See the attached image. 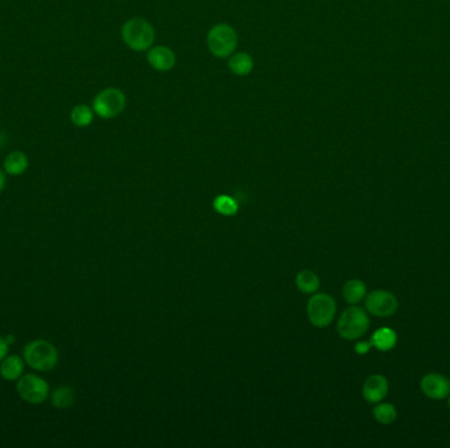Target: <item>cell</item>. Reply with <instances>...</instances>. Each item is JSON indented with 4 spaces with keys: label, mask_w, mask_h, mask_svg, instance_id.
Masks as SVG:
<instances>
[{
    "label": "cell",
    "mask_w": 450,
    "mask_h": 448,
    "mask_svg": "<svg viewBox=\"0 0 450 448\" xmlns=\"http://www.w3.org/2000/svg\"><path fill=\"white\" fill-rule=\"evenodd\" d=\"M121 37L125 45L134 51H148L156 41V31L148 20L134 17L121 26Z\"/></svg>",
    "instance_id": "1"
},
{
    "label": "cell",
    "mask_w": 450,
    "mask_h": 448,
    "mask_svg": "<svg viewBox=\"0 0 450 448\" xmlns=\"http://www.w3.org/2000/svg\"><path fill=\"white\" fill-rule=\"evenodd\" d=\"M23 359L34 371L48 372L59 363V351L49 340H34L25 345Z\"/></svg>",
    "instance_id": "2"
},
{
    "label": "cell",
    "mask_w": 450,
    "mask_h": 448,
    "mask_svg": "<svg viewBox=\"0 0 450 448\" xmlns=\"http://www.w3.org/2000/svg\"><path fill=\"white\" fill-rule=\"evenodd\" d=\"M239 36L232 25L219 23L209 29L207 46L209 53L216 58H228L237 49Z\"/></svg>",
    "instance_id": "3"
},
{
    "label": "cell",
    "mask_w": 450,
    "mask_h": 448,
    "mask_svg": "<svg viewBox=\"0 0 450 448\" xmlns=\"http://www.w3.org/2000/svg\"><path fill=\"white\" fill-rule=\"evenodd\" d=\"M126 107L124 92L116 87H109L100 91L92 100V109L103 120H112L123 113Z\"/></svg>",
    "instance_id": "4"
},
{
    "label": "cell",
    "mask_w": 450,
    "mask_h": 448,
    "mask_svg": "<svg viewBox=\"0 0 450 448\" xmlns=\"http://www.w3.org/2000/svg\"><path fill=\"white\" fill-rule=\"evenodd\" d=\"M370 326V320L366 312L362 307H348L344 310L337 322V332L340 337L346 340H354L361 338L367 332Z\"/></svg>",
    "instance_id": "5"
},
{
    "label": "cell",
    "mask_w": 450,
    "mask_h": 448,
    "mask_svg": "<svg viewBox=\"0 0 450 448\" xmlns=\"http://www.w3.org/2000/svg\"><path fill=\"white\" fill-rule=\"evenodd\" d=\"M17 394L32 405L45 402L50 394L49 384L34 374L23 375L16 382Z\"/></svg>",
    "instance_id": "6"
},
{
    "label": "cell",
    "mask_w": 450,
    "mask_h": 448,
    "mask_svg": "<svg viewBox=\"0 0 450 448\" xmlns=\"http://www.w3.org/2000/svg\"><path fill=\"white\" fill-rule=\"evenodd\" d=\"M337 305L334 297L325 293L312 296L307 305V315L311 324L316 327H325L334 321Z\"/></svg>",
    "instance_id": "7"
},
{
    "label": "cell",
    "mask_w": 450,
    "mask_h": 448,
    "mask_svg": "<svg viewBox=\"0 0 450 448\" xmlns=\"http://www.w3.org/2000/svg\"><path fill=\"white\" fill-rule=\"evenodd\" d=\"M365 307L370 315L384 318L396 313L399 301L391 292L376 290L366 295Z\"/></svg>",
    "instance_id": "8"
},
{
    "label": "cell",
    "mask_w": 450,
    "mask_h": 448,
    "mask_svg": "<svg viewBox=\"0 0 450 448\" xmlns=\"http://www.w3.org/2000/svg\"><path fill=\"white\" fill-rule=\"evenodd\" d=\"M420 390L428 399L436 401L448 399L450 394V380L441 374H426L420 382Z\"/></svg>",
    "instance_id": "9"
},
{
    "label": "cell",
    "mask_w": 450,
    "mask_h": 448,
    "mask_svg": "<svg viewBox=\"0 0 450 448\" xmlns=\"http://www.w3.org/2000/svg\"><path fill=\"white\" fill-rule=\"evenodd\" d=\"M146 59L151 68L157 71H170L176 63L174 50L165 45H153L146 54Z\"/></svg>",
    "instance_id": "10"
},
{
    "label": "cell",
    "mask_w": 450,
    "mask_h": 448,
    "mask_svg": "<svg viewBox=\"0 0 450 448\" xmlns=\"http://www.w3.org/2000/svg\"><path fill=\"white\" fill-rule=\"evenodd\" d=\"M389 390H390L389 380L384 377V375L375 374L369 376L364 382L362 394L367 402L378 404L387 396Z\"/></svg>",
    "instance_id": "11"
},
{
    "label": "cell",
    "mask_w": 450,
    "mask_h": 448,
    "mask_svg": "<svg viewBox=\"0 0 450 448\" xmlns=\"http://www.w3.org/2000/svg\"><path fill=\"white\" fill-rule=\"evenodd\" d=\"M24 359L19 355H7L0 362V376L7 382H17L24 374Z\"/></svg>",
    "instance_id": "12"
},
{
    "label": "cell",
    "mask_w": 450,
    "mask_h": 448,
    "mask_svg": "<svg viewBox=\"0 0 450 448\" xmlns=\"http://www.w3.org/2000/svg\"><path fill=\"white\" fill-rule=\"evenodd\" d=\"M228 67L232 74L237 76H248L254 68V59L249 53L234 51L231 57H228Z\"/></svg>",
    "instance_id": "13"
},
{
    "label": "cell",
    "mask_w": 450,
    "mask_h": 448,
    "mask_svg": "<svg viewBox=\"0 0 450 448\" xmlns=\"http://www.w3.org/2000/svg\"><path fill=\"white\" fill-rule=\"evenodd\" d=\"M29 166V159L23 151H12L4 159V173L11 176L24 174Z\"/></svg>",
    "instance_id": "14"
},
{
    "label": "cell",
    "mask_w": 450,
    "mask_h": 448,
    "mask_svg": "<svg viewBox=\"0 0 450 448\" xmlns=\"http://www.w3.org/2000/svg\"><path fill=\"white\" fill-rule=\"evenodd\" d=\"M398 335L390 327H381L371 335V345L379 351H390L396 346Z\"/></svg>",
    "instance_id": "15"
},
{
    "label": "cell",
    "mask_w": 450,
    "mask_h": 448,
    "mask_svg": "<svg viewBox=\"0 0 450 448\" xmlns=\"http://www.w3.org/2000/svg\"><path fill=\"white\" fill-rule=\"evenodd\" d=\"M367 290L365 282L359 279H351L349 282H345L342 288V296L351 305H356L366 297Z\"/></svg>",
    "instance_id": "16"
},
{
    "label": "cell",
    "mask_w": 450,
    "mask_h": 448,
    "mask_svg": "<svg viewBox=\"0 0 450 448\" xmlns=\"http://www.w3.org/2000/svg\"><path fill=\"white\" fill-rule=\"evenodd\" d=\"M75 393L73 388L64 385L51 392V405L56 409H67L74 404Z\"/></svg>",
    "instance_id": "17"
},
{
    "label": "cell",
    "mask_w": 450,
    "mask_h": 448,
    "mask_svg": "<svg viewBox=\"0 0 450 448\" xmlns=\"http://www.w3.org/2000/svg\"><path fill=\"white\" fill-rule=\"evenodd\" d=\"M94 109L86 104H78L70 112V120L76 128H87L94 121Z\"/></svg>",
    "instance_id": "18"
},
{
    "label": "cell",
    "mask_w": 450,
    "mask_h": 448,
    "mask_svg": "<svg viewBox=\"0 0 450 448\" xmlns=\"http://www.w3.org/2000/svg\"><path fill=\"white\" fill-rule=\"evenodd\" d=\"M373 415H374L375 421H378L379 424H391L398 418V410L392 404L378 402L373 409Z\"/></svg>",
    "instance_id": "19"
},
{
    "label": "cell",
    "mask_w": 450,
    "mask_h": 448,
    "mask_svg": "<svg viewBox=\"0 0 450 448\" xmlns=\"http://www.w3.org/2000/svg\"><path fill=\"white\" fill-rule=\"evenodd\" d=\"M296 287L304 293H314L320 287L319 276L309 270H304L296 276Z\"/></svg>",
    "instance_id": "20"
},
{
    "label": "cell",
    "mask_w": 450,
    "mask_h": 448,
    "mask_svg": "<svg viewBox=\"0 0 450 448\" xmlns=\"http://www.w3.org/2000/svg\"><path fill=\"white\" fill-rule=\"evenodd\" d=\"M214 208L217 213L223 216H234L239 210V203L231 196L220 195L214 200Z\"/></svg>",
    "instance_id": "21"
},
{
    "label": "cell",
    "mask_w": 450,
    "mask_h": 448,
    "mask_svg": "<svg viewBox=\"0 0 450 448\" xmlns=\"http://www.w3.org/2000/svg\"><path fill=\"white\" fill-rule=\"evenodd\" d=\"M373 347V345H371V342L369 340V342H359L356 346H354V350H356V352L359 354V355H366L367 352L371 350Z\"/></svg>",
    "instance_id": "22"
},
{
    "label": "cell",
    "mask_w": 450,
    "mask_h": 448,
    "mask_svg": "<svg viewBox=\"0 0 450 448\" xmlns=\"http://www.w3.org/2000/svg\"><path fill=\"white\" fill-rule=\"evenodd\" d=\"M9 343L4 337H0V362L9 355Z\"/></svg>",
    "instance_id": "23"
},
{
    "label": "cell",
    "mask_w": 450,
    "mask_h": 448,
    "mask_svg": "<svg viewBox=\"0 0 450 448\" xmlns=\"http://www.w3.org/2000/svg\"><path fill=\"white\" fill-rule=\"evenodd\" d=\"M4 187H6V173L0 170V192L4 190Z\"/></svg>",
    "instance_id": "24"
},
{
    "label": "cell",
    "mask_w": 450,
    "mask_h": 448,
    "mask_svg": "<svg viewBox=\"0 0 450 448\" xmlns=\"http://www.w3.org/2000/svg\"><path fill=\"white\" fill-rule=\"evenodd\" d=\"M6 142H7V136L3 133V132H0V148H1V146H4V145H6Z\"/></svg>",
    "instance_id": "25"
},
{
    "label": "cell",
    "mask_w": 450,
    "mask_h": 448,
    "mask_svg": "<svg viewBox=\"0 0 450 448\" xmlns=\"http://www.w3.org/2000/svg\"><path fill=\"white\" fill-rule=\"evenodd\" d=\"M4 338H6V340L9 342V346H11V345H14V343H15V340H16V338H15V335H12V334H9V335H6Z\"/></svg>",
    "instance_id": "26"
},
{
    "label": "cell",
    "mask_w": 450,
    "mask_h": 448,
    "mask_svg": "<svg viewBox=\"0 0 450 448\" xmlns=\"http://www.w3.org/2000/svg\"><path fill=\"white\" fill-rule=\"evenodd\" d=\"M448 407H449V410H450V394L449 396H448Z\"/></svg>",
    "instance_id": "27"
}]
</instances>
